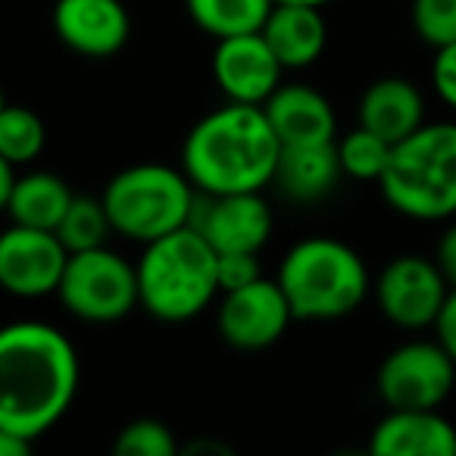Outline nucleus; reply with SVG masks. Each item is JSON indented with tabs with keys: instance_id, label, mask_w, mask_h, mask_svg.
<instances>
[{
	"instance_id": "15",
	"label": "nucleus",
	"mask_w": 456,
	"mask_h": 456,
	"mask_svg": "<svg viewBox=\"0 0 456 456\" xmlns=\"http://www.w3.org/2000/svg\"><path fill=\"white\" fill-rule=\"evenodd\" d=\"M266 119L281 147L329 144L338 138V113L331 101L304 82H281L266 103Z\"/></svg>"
},
{
	"instance_id": "32",
	"label": "nucleus",
	"mask_w": 456,
	"mask_h": 456,
	"mask_svg": "<svg viewBox=\"0 0 456 456\" xmlns=\"http://www.w3.org/2000/svg\"><path fill=\"white\" fill-rule=\"evenodd\" d=\"M275 4H306V7H329L331 0H275Z\"/></svg>"
},
{
	"instance_id": "27",
	"label": "nucleus",
	"mask_w": 456,
	"mask_h": 456,
	"mask_svg": "<svg viewBox=\"0 0 456 456\" xmlns=\"http://www.w3.org/2000/svg\"><path fill=\"white\" fill-rule=\"evenodd\" d=\"M216 275H219V294L250 285L263 275L260 254H216Z\"/></svg>"
},
{
	"instance_id": "7",
	"label": "nucleus",
	"mask_w": 456,
	"mask_h": 456,
	"mask_svg": "<svg viewBox=\"0 0 456 456\" xmlns=\"http://www.w3.org/2000/svg\"><path fill=\"white\" fill-rule=\"evenodd\" d=\"M57 297L69 316L91 325H110L126 319L134 306H141L138 297V269L119 256L116 250L91 248L69 254L60 279Z\"/></svg>"
},
{
	"instance_id": "17",
	"label": "nucleus",
	"mask_w": 456,
	"mask_h": 456,
	"mask_svg": "<svg viewBox=\"0 0 456 456\" xmlns=\"http://www.w3.org/2000/svg\"><path fill=\"white\" fill-rule=\"evenodd\" d=\"M425 122V97L416 82L403 76L375 78L360 97L356 107V126L381 134L385 141L397 144L412 134Z\"/></svg>"
},
{
	"instance_id": "16",
	"label": "nucleus",
	"mask_w": 456,
	"mask_h": 456,
	"mask_svg": "<svg viewBox=\"0 0 456 456\" xmlns=\"http://www.w3.org/2000/svg\"><path fill=\"white\" fill-rule=\"evenodd\" d=\"M375 456H456V425L441 410H387L369 435Z\"/></svg>"
},
{
	"instance_id": "5",
	"label": "nucleus",
	"mask_w": 456,
	"mask_h": 456,
	"mask_svg": "<svg viewBox=\"0 0 456 456\" xmlns=\"http://www.w3.org/2000/svg\"><path fill=\"white\" fill-rule=\"evenodd\" d=\"M134 269L141 306L159 322H191L219 297L216 250L191 225L144 244Z\"/></svg>"
},
{
	"instance_id": "8",
	"label": "nucleus",
	"mask_w": 456,
	"mask_h": 456,
	"mask_svg": "<svg viewBox=\"0 0 456 456\" xmlns=\"http://www.w3.org/2000/svg\"><path fill=\"white\" fill-rule=\"evenodd\" d=\"M375 387L387 410H441L456 391V362L437 338L403 341L381 360Z\"/></svg>"
},
{
	"instance_id": "10",
	"label": "nucleus",
	"mask_w": 456,
	"mask_h": 456,
	"mask_svg": "<svg viewBox=\"0 0 456 456\" xmlns=\"http://www.w3.org/2000/svg\"><path fill=\"white\" fill-rule=\"evenodd\" d=\"M191 228H197L216 254H260L273 238L275 216L263 191L197 194Z\"/></svg>"
},
{
	"instance_id": "14",
	"label": "nucleus",
	"mask_w": 456,
	"mask_h": 456,
	"mask_svg": "<svg viewBox=\"0 0 456 456\" xmlns=\"http://www.w3.org/2000/svg\"><path fill=\"white\" fill-rule=\"evenodd\" d=\"M51 20L57 38L88 60L116 57L132 38V16L122 0H57Z\"/></svg>"
},
{
	"instance_id": "3",
	"label": "nucleus",
	"mask_w": 456,
	"mask_h": 456,
	"mask_svg": "<svg viewBox=\"0 0 456 456\" xmlns=\"http://www.w3.org/2000/svg\"><path fill=\"white\" fill-rule=\"evenodd\" d=\"M288 297L294 322H331L356 313L372 294V275L360 250L338 238H304L279 263L275 273Z\"/></svg>"
},
{
	"instance_id": "23",
	"label": "nucleus",
	"mask_w": 456,
	"mask_h": 456,
	"mask_svg": "<svg viewBox=\"0 0 456 456\" xmlns=\"http://www.w3.org/2000/svg\"><path fill=\"white\" fill-rule=\"evenodd\" d=\"M110 235H113V225H110L107 207H103L101 197H88V194L72 197L69 209H66L57 225V238L66 244V250L78 254V250L103 248Z\"/></svg>"
},
{
	"instance_id": "18",
	"label": "nucleus",
	"mask_w": 456,
	"mask_h": 456,
	"mask_svg": "<svg viewBox=\"0 0 456 456\" xmlns=\"http://www.w3.org/2000/svg\"><path fill=\"white\" fill-rule=\"evenodd\" d=\"M260 32L285 72L319 63L329 45V22L322 7H306V4H275Z\"/></svg>"
},
{
	"instance_id": "28",
	"label": "nucleus",
	"mask_w": 456,
	"mask_h": 456,
	"mask_svg": "<svg viewBox=\"0 0 456 456\" xmlns=\"http://www.w3.org/2000/svg\"><path fill=\"white\" fill-rule=\"evenodd\" d=\"M431 88H435L437 101L456 113V41H450V45H444V47H435V60H431Z\"/></svg>"
},
{
	"instance_id": "20",
	"label": "nucleus",
	"mask_w": 456,
	"mask_h": 456,
	"mask_svg": "<svg viewBox=\"0 0 456 456\" xmlns=\"http://www.w3.org/2000/svg\"><path fill=\"white\" fill-rule=\"evenodd\" d=\"M76 191L69 188L63 175L47 169H32L13 178V188L7 197V216L16 225L47 228L57 232L60 219L69 209Z\"/></svg>"
},
{
	"instance_id": "2",
	"label": "nucleus",
	"mask_w": 456,
	"mask_h": 456,
	"mask_svg": "<svg viewBox=\"0 0 456 456\" xmlns=\"http://www.w3.org/2000/svg\"><path fill=\"white\" fill-rule=\"evenodd\" d=\"M281 144L256 103L225 101L191 126L182 141V169L200 194L266 191Z\"/></svg>"
},
{
	"instance_id": "9",
	"label": "nucleus",
	"mask_w": 456,
	"mask_h": 456,
	"mask_svg": "<svg viewBox=\"0 0 456 456\" xmlns=\"http://www.w3.org/2000/svg\"><path fill=\"white\" fill-rule=\"evenodd\" d=\"M450 285L437 269L435 256L400 254L381 266L372 279V297L379 313L403 331L431 329L441 313Z\"/></svg>"
},
{
	"instance_id": "12",
	"label": "nucleus",
	"mask_w": 456,
	"mask_h": 456,
	"mask_svg": "<svg viewBox=\"0 0 456 456\" xmlns=\"http://www.w3.org/2000/svg\"><path fill=\"white\" fill-rule=\"evenodd\" d=\"M69 250L57 232L10 225L0 232V288L13 297L38 300L57 294Z\"/></svg>"
},
{
	"instance_id": "30",
	"label": "nucleus",
	"mask_w": 456,
	"mask_h": 456,
	"mask_svg": "<svg viewBox=\"0 0 456 456\" xmlns=\"http://www.w3.org/2000/svg\"><path fill=\"white\" fill-rule=\"evenodd\" d=\"M431 329H435V338L441 341V347L447 350L456 362V288H450L447 300H444L441 313H437Z\"/></svg>"
},
{
	"instance_id": "26",
	"label": "nucleus",
	"mask_w": 456,
	"mask_h": 456,
	"mask_svg": "<svg viewBox=\"0 0 456 456\" xmlns=\"http://www.w3.org/2000/svg\"><path fill=\"white\" fill-rule=\"evenodd\" d=\"M410 22L431 51L450 45L456 41V0H412Z\"/></svg>"
},
{
	"instance_id": "21",
	"label": "nucleus",
	"mask_w": 456,
	"mask_h": 456,
	"mask_svg": "<svg viewBox=\"0 0 456 456\" xmlns=\"http://www.w3.org/2000/svg\"><path fill=\"white\" fill-rule=\"evenodd\" d=\"M273 7L275 0H184L191 22L216 41L260 32Z\"/></svg>"
},
{
	"instance_id": "22",
	"label": "nucleus",
	"mask_w": 456,
	"mask_h": 456,
	"mask_svg": "<svg viewBox=\"0 0 456 456\" xmlns=\"http://www.w3.org/2000/svg\"><path fill=\"white\" fill-rule=\"evenodd\" d=\"M47 147V126L32 107L4 103L0 110V157L13 169L32 166Z\"/></svg>"
},
{
	"instance_id": "19",
	"label": "nucleus",
	"mask_w": 456,
	"mask_h": 456,
	"mask_svg": "<svg viewBox=\"0 0 456 456\" xmlns=\"http://www.w3.org/2000/svg\"><path fill=\"white\" fill-rule=\"evenodd\" d=\"M341 175L344 172L335 141H329V144H297L281 147L273 184L291 200L310 203L331 194Z\"/></svg>"
},
{
	"instance_id": "25",
	"label": "nucleus",
	"mask_w": 456,
	"mask_h": 456,
	"mask_svg": "<svg viewBox=\"0 0 456 456\" xmlns=\"http://www.w3.org/2000/svg\"><path fill=\"white\" fill-rule=\"evenodd\" d=\"M116 456H175L178 441L172 428L159 419H134L119 428L113 441Z\"/></svg>"
},
{
	"instance_id": "24",
	"label": "nucleus",
	"mask_w": 456,
	"mask_h": 456,
	"mask_svg": "<svg viewBox=\"0 0 456 456\" xmlns=\"http://www.w3.org/2000/svg\"><path fill=\"white\" fill-rule=\"evenodd\" d=\"M338 159H341V172L354 182H379L387 169L391 159V141H385L381 134L369 132V128L356 126L347 134L335 138Z\"/></svg>"
},
{
	"instance_id": "13",
	"label": "nucleus",
	"mask_w": 456,
	"mask_h": 456,
	"mask_svg": "<svg viewBox=\"0 0 456 456\" xmlns=\"http://www.w3.org/2000/svg\"><path fill=\"white\" fill-rule=\"evenodd\" d=\"M209 69H213V82L225 94V101L256 103V107H263L273 97V91L285 76V66L279 63L263 32L219 38L213 47Z\"/></svg>"
},
{
	"instance_id": "33",
	"label": "nucleus",
	"mask_w": 456,
	"mask_h": 456,
	"mask_svg": "<svg viewBox=\"0 0 456 456\" xmlns=\"http://www.w3.org/2000/svg\"><path fill=\"white\" fill-rule=\"evenodd\" d=\"M4 103H7V97H4V88H0V110H4Z\"/></svg>"
},
{
	"instance_id": "31",
	"label": "nucleus",
	"mask_w": 456,
	"mask_h": 456,
	"mask_svg": "<svg viewBox=\"0 0 456 456\" xmlns=\"http://www.w3.org/2000/svg\"><path fill=\"white\" fill-rule=\"evenodd\" d=\"M13 178H16V169L0 157V213H7V197H10V188H13Z\"/></svg>"
},
{
	"instance_id": "29",
	"label": "nucleus",
	"mask_w": 456,
	"mask_h": 456,
	"mask_svg": "<svg viewBox=\"0 0 456 456\" xmlns=\"http://www.w3.org/2000/svg\"><path fill=\"white\" fill-rule=\"evenodd\" d=\"M435 263L450 288H456V219H447L441 238L435 244Z\"/></svg>"
},
{
	"instance_id": "6",
	"label": "nucleus",
	"mask_w": 456,
	"mask_h": 456,
	"mask_svg": "<svg viewBox=\"0 0 456 456\" xmlns=\"http://www.w3.org/2000/svg\"><path fill=\"white\" fill-rule=\"evenodd\" d=\"M197 194L200 191L191 184L182 166L134 163L110 178L101 200L116 235L151 244L175 228L191 225Z\"/></svg>"
},
{
	"instance_id": "11",
	"label": "nucleus",
	"mask_w": 456,
	"mask_h": 456,
	"mask_svg": "<svg viewBox=\"0 0 456 456\" xmlns=\"http://www.w3.org/2000/svg\"><path fill=\"white\" fill-rule=\"evenodd\" d=\"M219 310H216V325L228 347L235 350H266L294 322V313L288 297L281 294L275 279H254L250 285H241L235 291L219 294Z\"/></svg>"
},
{
	"instance_id": "1",
	"label": "nucleus",
	"mask_w": 456,
	"mask_h": 456,
	"mask_svg": "<svg viewBox=\"0 0 456 456\" xmlns=\"http://www.w3.org/2000/svg\"><path fill=\"white\" fill-rule=\"evenodd\" d=\"M82 381L78 350L51 322L22 319L0 329V428L45 437L72 410Z\"/></svg>"
},
{
	"instance_id": "4",
	"label": "nucleus",
	"mask_w": 456,
	"mask_h": 456,
	"mask_svg": "<svg viewBox=\"0 0 456 456\" xmlns=\"http://www.w3.org/2000/svg\"><path fill=\"white\" fill-rule=\"evenodd\" d=\"M379 188L387 207L403 219H456V119H425L397 141Z\"/></svg>"
}]
</instances>
